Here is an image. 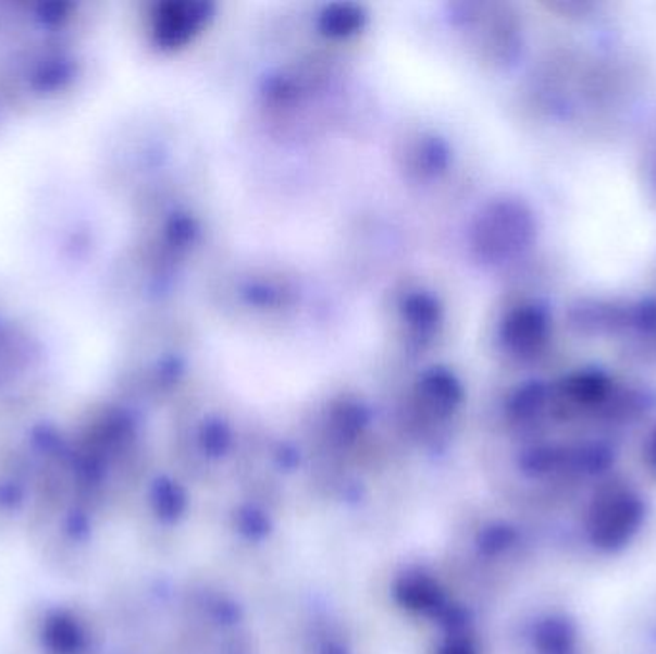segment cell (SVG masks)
<instances>
[{"mask_svg":"<svg viewBox=\"0 0 656 654\" xmlns=\"http://www.w3.org/2000/svg\"><path fill=\"white\" fill-rule=\"evenodd\" d=\"M543 646L549 654H568L575 643V628L568 620H552L543 630Z\"/></svg>","mask_w":656,"mask_h":654,"instance_id":"8","label":"cell"},{"mask_svg":"<svg viewBox=\"0 0 656 654\" xmlns=\"http://www.w3.org/2000/svg\"><path fill=\"white\" fill-rule=\"evenodd\" d=\"M535 236L532 211L517 200H502L490 206L474 226L472 243L480 258L502 263L527 250Z\"/></svg>","mask_w":656,"mask_h":654,"instance_id":"1","label":"cell"},{"mask_svg":"<svg viewBox=\"0 0 656 654\" xmlns=\"http://www.w3.org/2000/svg\"><path fill=\"white\" fill-rule=\"evenodd\" d=\"M363 12L356 9V7H331V9L324 10L323 17H321V27L324 33L333 35V37H348L351 33H356L361 25H363Z\"/></svg>","mask_w":656,"mask_h":654,"instance_id":"7","label":"cell"},{"mask_svg":"<svg viewBox=\"0 0 656 654\" xmlns=\"http://www.w3.org/2000/svg\"><path fill=\"white\" fill-rule=\"evenodd\" d=\"M549 336V316L543 307L522 306L503 321V344L517 356H534Z\"/></svg>","mask_w":656,"mask_h":654,"instance_id":"3","label":"cell"},{"mask_svg":"<svg viewBox=\"0 0 656 654\" xmlns=\"http://www.w3.org/2000/svg\"><path fill=\"white\" fill-rule=\"evenodd\" d=\"M630 321L640 331H656V299H645V301H641V304L633 307Z\"/></svg>","mask_w":656,"mask_h":654,"instance_id":"9","label":"cell"},{"mask_svg":"<svg viewBox=\"0 0 656 654\" xmlns=\"http://www.w3.org/2000/svg\"><path fill=\"white\" fill-rule=\"evenodd\" d=\"M404 321L417 340H426L440 323V313L434 299L424 294L409 296L404 304Z\"/></svg>","mask_w":656,"mask_h":654,"instance_id":"5","label":"cell"},{"mask_svg":"<svg viewBox=\"0 0 656 654\" xmlns=\"http://www.w3.org/2000/svg\"><path fill=\"white\" fill-rule=\"evenodd\" d=\"M210 4L206 2H168L158 10L156 37L168 49L187 45L200 33L210 17Z\"/></svg>","mask_w":656,"mask_h":654,"instance_id":"4","label":"cell"},{"mask_svg":"<svg viewBox=\"0 0 656 654\" xmlns=\"http://www.w3.org/2000/svg\"><path fill=\"white\" fill-rule=\"evenodd\" d=\"M643 517L645 505L638 493L626 485L607 488L595 497L590 510V540L603 551L620 550L640 530Z\"/></svg>","mask_w":656,"mask_h":654,"instance_id":"2","label":"cell"},{"mask_svg":"<svg viewBox=\"0 0 656 654\" xmlns=\"http://www.w3.org/2000/svg\"><path fill=\"white\" fill-rule=\"evenodd\" d=\"M651 455H653V460H655L656 465V430L655 434H653V440H651Z\"/></svg>","mask_w":656,"mask_h":654,"instance_id":"10","label":"cell"},{"mask_svg":"<svg viewBox=\"0 0 656 654\" xmlns=\"http://www.w3.org/2000/svg\"><path fill=\"white\" fill-rule=\"evenodd\" d=\"M568 396L582 405L601 404L610 392L607 374L601 371H582L567 382Z\"/></svg>","mask_w":656,"mask_h":654,"instance_id":"6","label":"cell"}]
</instances>
